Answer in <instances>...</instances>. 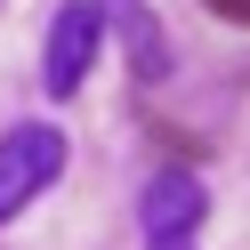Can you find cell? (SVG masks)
<instances>
[{
    "label": "cell",
    "mask_w": 250,
    "mask_h": 250,
    "mask_svg": "<svg viewBox=\"0 0 250 250\" xmlns=\"http://www.w3.org/2000/svg\"><path fill=\"white\" fill-rule=\"evenodd\" d=\"M97 41H105V8L97 0H65L57 8V33H49V65H41L49 97H81L89 65H97Z\"/></svg>",
    "instance_id": "obj_2"
},
{
    "label": "cell",
    "mask_w": 250,
    "mask_h": 250,
    "mask_svg": "<svg viewBox=\"0 0 250 250\" xmlns=\"http://www.w3.org/2000/svg\"><path fill=\"white\" fill-rule=\"evenodd\" d=\"M57 169H65V129H57V121H24V129L0 137V226L33 194H49Z\"/></svg>",
    "instance_id": "obj_1"
},
{
    "label": "cell",
    "mask_w": 250,
    "mask_h": 250,
    "mask_svg": "<svg viewBox=\"0 0 250 250\" xmlns=\"http://www.w3.org/2000/svg\"><path fill=\"white\" fill-rule=\"evenodd\" d=\"M218 8H234V17H250V0H218Z\"/></svg>",
    "instance_id": "obj_5"
},
{
    "label": "cell",
    "mask_w": 250,
    "mask_h": 250,
    "mask_svg": "<svg viewBox=\"0 0 250 250\" xmlns=\"http://www.w3.org/2000/svg\"><path fill=\"white\" fill-rule=\"evenodd\" d=\"M153 250H194V234H169V242H153Z\"/></svg>",
    "instance_id": "obj_4"
},
{
    "label": "cell",
    "mask_w": 250,
    "mask_h": 250,
    "mask_svg": "<svg viewBox=\"0 0 250 250\" xmlns=\"http://www.w3.org/2000/svg\"><path fill=\"white\" fill-rule=\"evenodd\" d=\"M137 218H146V242H169V234H194L202 218H210V194H202L194 169H153Z\"/></svg>",
    "instance_id": "obj_3"
}]
</instances>
